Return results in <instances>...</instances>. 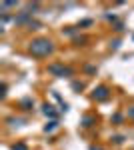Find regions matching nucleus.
I'll return each instance as SVG.
<instances>
[{
	"instance_id": "f257e3e1",
	"label": "nucleus",
	"mask_w": 134,
	"mask_h": 150,
	"mask_svg": "<svg viewBox=\"0 0 134 150\" xmlns=\"http://www.w3.org/2000/svg\"><path fill=\"white\" fill-rule=\"evenodd\" d=\"M28 50H30V54H32V56L44 58V56H48V54H52V52H54V44H52L48 38H36V40L30 42Z\"/></svg>"
},
{
	"instance_id": "f03ea898",
	"label": "nucleus",
	"mask_w": 134,
	"mask_h": 150,
	"mask_svg": "<svg viewBox=\"0 0 134 150\" xmlns=\"http://www.w3.org/2000/svg\"><path fill=\"white\" fill-rule=\"evenodd\" d=\"M48 72L54 74V76H72V68H66L62 64H50L48 66Z\"/></svg>"
},
{
	"instance_id": "7ed1b4c3",
	"label": "nucleus",
	"mask_w": 134,
	"mask_h": 150,
	"mask_svg": "<svg viewBox=\"0 0 134 150\" xmlns=\"http://www.w3.org/2000/svg\"><path fill=\"white\" fill-rule=\"evenodd\" d=\"M108 96H110V92H108V88H106V86H98V88H94V92H92V98H94V100H98V102L108 100Z\"/></svg>"
},
{
	"instance_id": "20e7f679",
	"label": "nucleus",
	"mask_w": 134,
	"mask_h": 150,
	"mask_svg": "<svg viewBox=\"0 0 134 150\" xmlns=\"http://www.w3.org/2000/svg\"><path fill=\"white\" fill-rule=\"evenodd\" d=\"M44 114H46V116H52V118H56V112L52 110V106H50V104H46V106H44Z\"/></svg>"
},
{
	"instance_id": "39448f33",
	"label": "nucleus",
	"mask_w": 134,
	"mask_h": 150,
	"mask_svg": "<svg viewBox=\"0 0 134 150\" xmlns=\"http://www.w3.org/2000/svg\"><path fill=\"white\" fill-rule=\"evenodd\" d=\"M54 128H56V122H50V124H46V126H44V130H46V132H52Z\"/></svg>"
},
{
	"instance_id": "423d86ee",
	"label": "nucleus",
	"mask_w": 134,
	"mask_h": 150,
	"mask_svg": "<svg viewBox=\"0 0 134 150\" xmlns=\"http://www.w3.org/2000/svg\"><path fill=\"white\" fill-rule=\"evenodd\" d=\"M82 122H84V124H82V126H90V122H92V118H84V120H82Z\"/></svg>"
},
{
	"instance_id": "0eeeda50",
	"label": "nucleus",
	"mask_w": 134,
	"mask_h": 150,
	"mask_svg": "<svg viewBox=\"0 0 134 150\" xmlns=\"http://www.w3.org/2000/svg\"><path fill=\"white\" fill-rule=\"evenodd\" d=\"M14 150H26V146H24V144H16V146H14Z\"/></svg>"
},
{
	"instance_id": "6e6552de",
	"label": "nucleus",
	"mask_w": 134,
	"mask_h": 150,
	"mask_svg": "<svg viewBox=\"0 0 134 150\" xmlns=\"http://www.w3.org/2000/svg\"><path fill=\"white\" fill-rule=\"evenodd\" d=\"M128 116H130V118L134 120V106H132V108H128Z\"/></svg>"
},
{
	"instance_id": "1a4fd4ad",
	"label": "nucleus",
	"mask_w": 134,
	"mask_h": 150,
	"mask_svg": "<svg viewBox=\"0 0 134 150\" xmlns=\"http://www.w3.org/2000/svg\"><path fill=\"white\" fill-rule=\"evenodd\" d=\"M90 150H102V148H90Z\"/></svg>"
}]
</instances>
